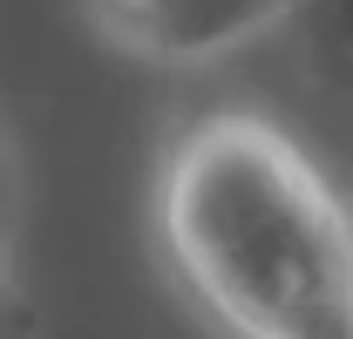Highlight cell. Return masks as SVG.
<instances>
[{"instance_id": "cell-1", "label": "cell", "mask_w": 353, "mask_h": 339, "mask_svg": "<svg viewBox=\"0 0 353 339\" xmlns=\"http://www.w3.org/2000/svg\"><path fill=\"white\" fill-rule=\"evenodd\" d=\"M163 238L238 339H353L347 217L259 116H211L163 176Z\"/></svg>"}, {"instance_id": "cell-2", "label": "cell", "mask_w": 353, "mask_h": 339, "mask_svg": "<svg viewBox=\"0 0 353 339\" xmlns=\"http://www.w3.org/2000/svg\"><path fill=\"white\" fill-rule=\"evenodd\" d=\"M102 41L143 61H204L265 34L292 0H82Z\"/></svg>"}, {"instance_id": "cell-3", "label": "cell", "mask_w": 353, "mask_h": 339, "mask_svg": "<svg viewBox=\"0 0 353 339\" xmlns=\"http://www.w3.org/2000/svg\"><path fill=\"white\" fill-rule=\"evenodd\" d=\"M0 339H34V312H28V298L7 292V278H0Z\"/></svg>"}, {"instance_id": "cell-4", "label": "cell", "mask_w": 353, "mask_h": 339, "mask_svg": "<svg viewBox=\"0 0 353 339\" xmlns=\"http://www.w3.org/2000/svg\"><path fill=\"white\" fill-rule=\"evenodd\" d=\"M14 211V156H7V136H0V224Z\"/></svg>"}, {"instance_id": "cell-5", "label": "cell", "mask_w": 353, "mask_h": 339, "mask_svg": "<svg viewBox=\"0 0 353 339\" xmlns=\"http://www.w3.org/2000/svg\"><path fill=\"white\" fill-rule=\"evenodd\" d=\"M0 238H7V224H0Z\"/></svg>"}]
</instances>
